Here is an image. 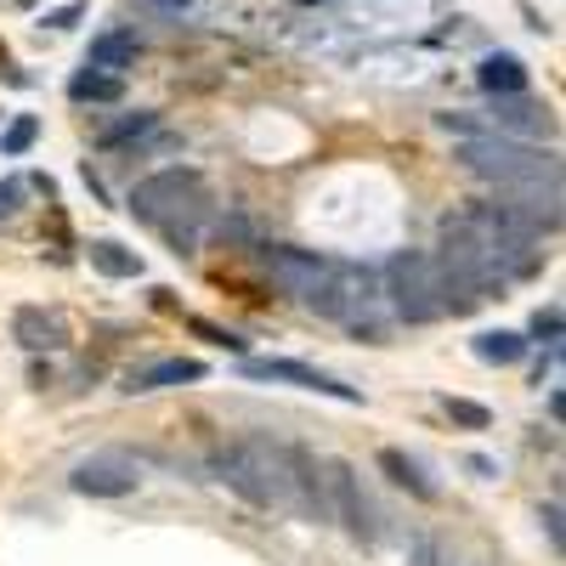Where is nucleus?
Masks as SVG:
<instances>
[{"mask_svg": "<svg viewBox=\"0 0 566 566\" xmlns=\"http://www.w3.org/2000/svg\"><path fill=\"white\" fill-rule=\"evenodd\" d=\"M216 476L255 510H295V448L272 437H232L216 453Z\"/></svg>", "mask_w": 566, "mask_h": 566, "instance_id": "f257e3e1", "label": "nucleus"}, {"mask_svg": "<svg viewBox=\"0 0 566 566\" xmlns=\"http://www.w3.org/2000/svg\"><path fill=\"white\" fill-rule=\"evenodd\" d=\"M130 216L159 227L165 239L176 244V255H187L193 244V227L210 216V199H205V176L199 170H159L148 181L130 187Z\"/></svg>", "mask_w": 566, "mask_h": 566, "instance_id": "f03ea898", "label": "nucleus"}, {"mask_svg": "<svg viewBox=\"0 0 566 566\" xmlns=\"http://www.w3.org/2000/svg\"><path fill=\"white\" fill-rule=\"evenodd\" d=\"M306 306L317 317H328V323L357 328V335H368V340L386 335V323L374 317V306H380V277H374L368 266H357V261H328L323 277L312 283Z\"/></svg>", "mask_w": 566, "mask_h": 566, "instance_id": "7ed1b4c3", "label": "nucleus"}, {"mask_svg": "<svg viewBox=\"0 0 566 566\" xmlns=\"http://www.w3.org/2000/svg\"><path fill=\"white\" fill-rule=\"evenodd\" d=\"M453 159H459L470 176H488V181H499V187L533 181V176H560L555 154L533 148V142H510V136H493V130H482V136H464Z\"/></svg>", "mask_w": 566, "mask_h": 566, "instance_id": "20e7f679", "label": "nucleus"}, {"mask_svg": "<svg viewBox=\"0 0 566 566\" xmlns=\"http://www.w3.org/2000/svg\"><path fill=\"white\" fill-rule=\"evenodd\" d=\"M386 295H391V312L408 323H437L448 312L442 306V272L424 250H402L386 261Z\"/></svg>", "mask_w": 566, "mask_h": 566, "instance_id": "39448f33", "label": "nucleus"}, {"mask_svg": "<svg viewBox=\"0 0 566 566\" xmlns=\"http://www.w3.org/2000/svg\"><path fill=\"white\" fill-rule=\"evenodd\" d=\"M328 515H335V522H346V533H352L357 544L380 538V510H374V499L363 493V482H357L352 464H328Z\"/></svg>", "mask_w": 566, "mask_h": 566, "instance_id": "423d86ee", "label": "nucleus"}, {"mask_svg": "<svg viewBox=\"0 0 566 566\" xmlns=\"http://www.w3.org/2000/svg\"><path fill=\"white\" fill-rule=\"evenodd\" d=\"M488 130L510 142H538V136H555V114L544 103H527V91H515V97H493Z\"/></svg>", "mask_w": 566, "mask_h": 566, "instance_id": "0eeeda50", "label": "nucleus"}, {"mask_svg": "<svg viewBox=\"0 0 566 566\" xmlns=\"http://www.w3.org/2000/svg\"><path fill=\"white\" fill-rule=\"evenodd\" d=\"M323 255L317 250H295V244H261V272L277 283V290H290V295H312V283L323 277Z\"/></svg>", "mask_w": 566, "mask_h": 566, "instance_id": "6e6552de", "label": "nucleus"}, {"mask_svg": "<svg viewBox=\"0 0 566 566\" xmlns=\"http://www.w3.org/2000/svg\"><path fill=\"white\" fill-rule=\"evenodd\" d=\"M136 464L130 459H119V453H97V459H80L74 464V476H69V488L74 493H85V499H125V493H136Z\"/></svg>", "mask_w": 566, "mask_h": 566, "instance_id": "1a4fd4ad", "label": "nucleus"}, {"mask_svg": "<svg viewBox=\"0 0 566 566\" xmlns=\"http://www.w3.org/2000/svg\"><path fill=\"white\" fill-rule=\"evenodd\" d=\"M244 374L250 380H283V386H301V391H317V397H335V402H357L352 386L328 380V374L295 363V357H244Z\"/></svg>", "mask_w": 566, "mask_h": 566, "instance_id": "9d476101", "label": "nucleus"}, {"mask_svg": "<svg viewBox=\"0 0 566 566\" xmlns=\"http://www.w3.org/2000/svg\"><path fill=\"white\" fill-rule=\"evenodd\" d=\"M12 340L23 352H57V346H69V317L52 312V306H18L12 312Z\"/></svg>", "mask_w": 566, "mask_h": 566, "instance_id": "9b49d317", "label": "nucleus"}, {"mask_svg": "<svg viewBox=\"0 0 566 566\" xmlns=\"http://www.w3.org/2000/svg\"><path fill=\"white\" fill-rule=\"evenodd\" d=\"M193 380H205V363H193V357H165V363H154V368H136L130 380H125V391H165V386H193Z\"/></svg>", "mask_w": 566, "mask_h": 566, "instance_id": "f8f14e48", "label": "nucleus"}, {"mask_svg": "<svg viewBox=\"0 0 566 566\" xmlns=\"http://www.w3.org/2000/svg\"><path fill=\"white\" fill-rule=\"evenodd\" d=\"M476 80H482L488 97H515V91H527V69H522V57H510V52H488L476 63Z\"/></svg>", "mask_w": 566, "mask_h": 566, "instance_id": "ddd939ff", "label": "nucleus"}, {"mask_svg": "<svg viewBox=\"0 0 566 566\" xmlns=\"http://www.w3.org/2000/svg\"><path fill=\"white\" fill-rule=\"evenodd\" d=\"M136 34L130 29H108V34H97L91 40V57H85V69H103V74H119L125 63H136Z\"/></svg>", "mask_w": 566, "mask_h": 566, "instance_id": "4468645a", "label": "nucleus"}, {"mask_svg": "<svg viewBox=\"0 0 566 566\" xmlns=\"http://www.w3.org/2000/svg\"><path fill=\"white\" fill-rule=\"evenodd\" d=\"M380 470H386V476H391L397 488H408L413 499H424V504L437 499V488L424 482V470H419V464H413V459H408L402 448H380Z\"/></svg>", "mask_w": 566, "mask_h": 566, "instance_id": "2eb2a0df", "label": "nucleus"}, {"mask_svg": "<svg viewBox=\"0 0 566 566\" xmlns=\"http://www.w3.org/2000/svg\"><path fill=\"white\" fill-rule=\"evenodd\" d=\"M91 266H97L103 277H142V255L114 244V239H97L91 244Z\"/></svg>", "mask_w": 566, "mask_h": 566, "instance_id": "dca6fc26", "label": "nucleus"}, {"mask_svg": "<svg viewBox=\"0 0 566 566\" xmlns=\"http://www.w3.org/2000/svg\"><path fill=\"white\" fill-rule=\"evenodd\" d=\"M476 357L482 363H522L527 357V340L522 335H515V328H488V335H476Z\"/></svg>", "mask_w": 566, "mask_h": 566, "instance_id": "f3484780", "label": "nucleus"}, {"mask_svg": "<svg viewBox=\"0 0 566 566\" xmlns=\"http://www.w3.org/2000/svg\"><path fill=\"white\" fill-rule=\"evenodd\" d=\"M74 103H119V74H103V69H85V74H74Z\"/></svg>", "mask_w": 566, "mask_h": 566, "instance_id": "a211bd4d", "label": "nucleus"}, {"mask_svg": "<svg viewBox=\"0 0 566 566\" xmlns=\"http://www.w3.org/2000/svg\"><path fill=\"white\" fill-rule=\"evenodd\" d=\"M148 130H159V114H125V119H119V125H108L97 142L114 154V148H125V142H142Z\"/></svg>", "mask_w": 566, "mask_h": 566, "instance_id": "6ab92c4d", "label": "nucleus"}, {"mask_svg": "<svg viewBox=\"0 0 566 566\" xmlns=\"http://www.w3.org/2000/svg\"><path fill=\"white\" fill-rule=\"evenodd\" d=\"M448 419H453V424H464V431H488V419H493V413H488L482 402H464V397H448Z\"/></svg>", "mask_w": 566, "mask_h": 566, "instance_id": "aec40b11", "label": "nucleus"}, {"mask_svg": "<svg viewBox=\"0 0 566 566\" xmlns=\"http://www.w3.org/2000/svg\"><path fill=\"white\" fill-rule=\"evenodd\" d=\"M23 193H29L23 176H7V181H0V221H12V216L23 210Z\"/></svg>", "mask_w": 566, "mask_h": 566, "instance_id": "412c9836", "label": "nucleus"}, {"mask_svg": "<svg viewBox=\"0 0 566 566\" xmlns=\"http://www.w3.org/2000/svg\"><path fill=\"white\" fill-rule=\"evenodd\" d=\"M34 130H40L34 119H18V125L7 130V142H0V148H7V154H29V148H34Z\"/></svg>", "mask_w": 566, "mask_h": 566, "instance_id": "4be33fe9", "label": "nucleus"}, {"mask_svg": "<svg viewBox=\"0 0 566 566\" xmlns=\"http://www.w3.org/2000/svg\"><path fill=\"white\" fill-rule=\"evenodd\" d=\"M413 566H453V560H448L442 538H419V544H413Z\"/></svg>", "mask_w": 566, "mask_h": 566, "instance_id": "5701e85b", "label": "nucleus"}, {"mask_svg": "<svg viewBox=\"0 0 566 566\" xmlns=\"http://www.w3.org/2000/svg\"><path fill=\"white\" fill-rule=\"evenodd\" d=\"M193 328H199V335H205V340H216V346H227V352H244V340H239V335H232V328H216V323H205V317H193Z\"/></svg>", "mask_w": 566, "mask_h": 566, "instance_id": "b1692460", "label": "nucleus"}, {"mask_svg": "<svg viewBox=\"0 0 566 566\" xmlns=\"http://www.w3.org/2000/svg\"><path fill=\"white\" fill-rule=\"evenodd\" d=\"M533 335H544V340H560V312H538V317H533Z\"/></svg>", "mask_w": 566, "mask_h": 566, "instance_id": "393cba45", "label": "nucleus"}, {"mask_svg": "<svg viewBox=\"0 0 566 566\" xmlns=\"http://www.w3.org/2000/svg\"><path fill=\"white\" fill-rule=\"evenodd\" d=\"M544 533H549V544H555V549L566 544V533H560V504H544Z\"/></svg>", "mask_w": 566, "mask_h": 566, "instance_id": "a878e982", "label": "nucleus"}, {"mask_svg": "<svg viewBox=\"0 0 566 566\" xmlns=\"http://www.w3.org/2000/svg\"><path fill=\"white\" fill-rule=\"evenodd\" d=\"M80 12H85V7H63V12H52L45 23H52V29H69V23H80Z\"/></svg>", "mask_w": 566, "mask_h": 566, "instance_id": "bb28decb", "label": "nucleus"}, {"mask_svg": "<svg viewBox=\"0 0 566 566\" xmlns=\"http://www.w3.org/2000/svg\"><path fill=\"white\" fill-rule=\"evenodd\" d=\"M170 7H181V0H170Z\"/></svg>", "mask_w": 566, "mask_h": 566, "instance_id": "cd10ccee", "label": "nucleus"}, {"mask_svg": "<svg viewBox=\"0 0 566 566\" xmlns=\"http://www.w3.org/2000/svg\"><path fill=\"white\" fill-rule=\"evenodd\" d=\"M306 7H317V0H306Z\"/></svg>", "mask_w": 566, "mask_h": 566, "instance_id": "c85d7f7f", "label": "nucleus"}]
</instances>
